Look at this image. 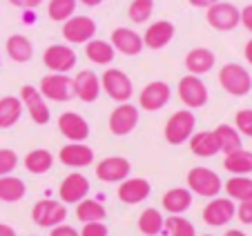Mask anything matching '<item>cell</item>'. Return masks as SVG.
<instances>
[{
	"mask_svg": "<svg viewBox=\"0 0 252 236\" xmlns=\"http://www.w3.org/2000/svg\"><path fill=\"white\" fill-rule=\"evenodd\" d=\"M138 107L129 103H119L116 109L110 114V132L114 136H127L138 125Z\"/></svg>",
	"mask_w": 252,
	"mask_h": 236,
	"instance_id": "cell-13",
	"label": "cell"
},
{
	"mask_svg": "<svg viewBox=\"0 0 252 236\" xmlns=\"http://www.w3.org/2000/svg\"><path fill=\"white\" fill-rule=\"evenodd\" d=\"M0 236H18V234H16V230L11 225H7V223H0Z\"/></svg>",
	"mask_w": 252,
	"mask_h": 236,
	"instance_id": "cell-47",
	"label": "cell"
},
{
	"mask_svg": "<svg viewBox=\"0 0 252 236\" xmlns=\"http://www.w3.org/2000/svg\"><path fill=\"white\" fill-rule=\"evenodd\" d=\"M18 167V154L14 149L2 147L0 149V176H9Z\"/></svg>",
	"mask_w": 252,
	"mask_h": 236,
	"instance_id": "cell-39",
	"label": "cell"
},
{
	"mask_svg": "<svg viewBox=\"0 0 252 236\" xmlns=\"http://www.w3.org/2000/svg\"><path fill=\"white\" fill-rule=\"evenodd\" d=\"M9 2L18 9H36V7L43 5V0H9Z\"/></svg>",
	"mask_w": 252,
	"mask_h": 236,
	"instance_id": "cell-44",
	"label": "cell"
},
{
	"mask_svg": "<svg viewBox=\"0 0 252 236\" xmlns=\"http://www.w3.org/2000/svg\"><path fill=\"white\" fill-rule=\"evenodd\" d=\"M100 89L116 103H129L134 94L132 78L123 69H105L100 76Z\"/></svg>",
	"mask_w": 252,
	"mask_h": 236,
	"instance_id": "cell-4",
	"label": "cell"
},
{
	"mask_svg": "<svg viewBox=\"0 0 252 236\" xmlns=\"http://www.w3.org/2000/svg\"><path fill=\"white\" fill-rule=\"evenodd\" d=\"M152 194V185L148 178H125L119 185V199L125 205H138Z\"/></svg>",
	"mask_w": 252,
	"mask_h": 236,
	"instance_id": "cell-22",
	"label": "cell"
},
{
	"mask_svg": "<svg viewBox=\"0 0 252 236\" xmlns=\"http://www.w3.org/2000/svg\"><path fill=\"white\" fill-rule=\"evenodd\" d=\"M234 214H237V207H234L232 201L214 196L203 207V221H205V225H210V227H223L232 221Z\"/></svg>",
	"mask_w": 252,
	"mask_h": 236,
	"instance_id": "cell-17",
	"label": "cell"
},
{
	"mask_svg": "<svg viewBox=\"0 0 252 236\" xmlns=\"http://www.w3.org/2000/svg\"><path fill=\"white\" fill-rule=\"evenodd\" d=\"M74 96L83 103H94L100 96V76H96L92 69H83L78 71L74 78Z\"/></svg>",
	"mask_w": 252,
	"mask_h": 236,
	"instance_id": "cell-20",
	"label": "cell"
},
{
	"mask_svg": "<svg viewBox=\"0 0 252 236\" xmlns=\"http://www.w3.org/2000/svg\"><path fill=\"white\" fill-rule=\"evenodd\" d=\"M20 103H23V107L27 109V114L32 116V120L36 125H47L52 120L49 105L43 98V94L38 91V87H33V85L20 87Z\"/></svg>",
	"mask_w": 252,
	"mask_h": 236,
	"instance_id": "cell-8",
	"label": "cell"
},
{
	"mask_svg": "<svg viewBox=\"0 0 252 236\" xmlns=\"http://www.w3.org/2000/svg\"><path fill=\"white\" fill-rule=\"evenodd\" d=\"M90 194V180L81 174V172H71L63 178L61 187H58V196L61 203H81L83 199H87Z\"/></svg>",
	"mask_w": 252,
	"mask_h": 236,
	"instance_id": "cell-18",
	"label": "cell"
},
{
	"mask_svg": "<svg viewBox=\"0 0 252 236\" xmlns=\"http://www.w3.org/2000/svg\"><path fill=\"white\" fill-rule=\"evenodd\" d=\"M234 127L241 136L252 138V109H239L234 116Z\"/></svg>",
	"mask_w": 252,
	"mask_h": 236,
	"instance_id": "cell-40",
	"label": "cell"
},
{
	"mask_svg": "<svg viewBox=\"0 0 252 236\" xmlns=\"http://www.w3.org/2000/svg\"><path fill=\"white\" fill-rule=\"evenodd\" d=\"M163 223H165L163 214L157 207H148L138 216V232L145 236H158L163 232Z\"/></svg>",
	"mask_w": 252,
	"mask_h": 236,
	"instance_id": "cell-33",
	"label": "cell"
},
{
	"mask_svg": "<svg viewBox=\"0 0 252 236\" xmlns=\"http://www.w3.org/2000/svg\"><path fill=\"white\" fill-rule=\"evenodd\" d=\"M205 20H208V25L212 29H217V31H232V29H237L239 23H241V9H239L237 5H232V2L219 0L217 5L205 9Z\"/></svg>",
	"mask_w": 252,
	"mask_h": 236,
	"instance_id": "cell-5",
	"label": "cell"
},
{
	"mask_svg": "<svg viewBox=\"0 0 252 236\" xmlns=\"http://www.w3.org/2000/svg\"><path fill=\"white\" fill-rule=\"evenodd\" d=\"M163 230H165L167 236H196V230L188 218L176 216V214H170L163 223Z\"/></svg>",
	"mask_w": 252,
	"mask_h": 236,
	"instance_id": "cell-37",
	"label": "cell"
},
{
	"mask_svg": "<svg viewBox=\"0 0 252 236\" xmlns=\"http://www.w3.org/2000/svg\"><path fill=\"white\" fill-rule=\"evenodd\" d=\"M23 165L29 174H36V176L47 174L54 165V154L49 149H43V147L32 149V151H27V156L23 158Z\"/></svg>",
	"mask_w": 252,
	"mask_h": 236,
	"instance_id": "cell-25",
	"label": "cell"
},
{
	"mask_svg": "<svg viewBox=\"0 0 252 236\" xmlns=\"http://www.w3.org/2000/svg\"><path fill=\"white\" fill-rule=\"evenodd\" d=\"M192 205V192L188 187H172L163 194V209L167 214H176L181 216L190 209Z\"/></svg>",
	"mask_w": 252,
	"mask_h": 236,
	"instance_id": "cell-24",
	"label": "cell"
},
{
	"mask_svg": "<svg viewBox=\"0 0 252 236\" xmlns=\"http://www.w3.org/2000/svg\"><path fill=\"white\" fill-rule=\"evenodd\" d=\"M32 218L36 225L40 227H56L61 225L67 218V207L61 201H52V199H43L32 207Z\"/></svg>",
	"mask_w": 252,
	"mask_h": 236,
	"instance_id": "cell-10",
	"label": "cell"
},
{
	"mask_svg": "<svg viewBox=\"0 0 252 236\" xmlns=\"http://www.w3.org/2000/svg\"><path fill=\"white\" fill-rule=\"evenodd\" d=\"M58 129L69 143H85L90 138V123L76 112H65L58 116Z\"/></svg>",
	"mask_w": 252,
	"mask_h": 236,
	"instance_id": "cell-15",
	"label": "cell"
},
{
	"mask_svg": "<svg viewBox=\"0 0 252 236\" xmlns=\"http://www.w3.org/2000/svg\"><path fill=\"white\" fill-rule=\"evenodd\" d=\"M58 161L71 170H83L94 163V149L85 143H67L58 151Z\"/></svg>",
	"mask_w": 252,
	"mask_h": 236,
	"instance_id": "cell-16",
	"label": "cell"
},
{
	"mask_svg": "<svg viewBox=\"0 0 252 236\" xmlns=\"http://www.w3.org/2000/svg\"><path fill=\"white\" fill-rule=\"evenodd\" d=\"M27 194V185L18 176H0V201L2 203H18Z\"/></svg>",
	"mask_w": 252,
	"mask_h": 236,
	"instance_id": "cell-30",
	"label": "cell"
},
{
	"mask_svg": "<svg viewBox=\"0 0 252 236\" xmlns=\"http://www.w3.org/2000/svg\"><path fill=\"white\" fill-rule=\"evenodd\" d=\"M38 91L45 100H56V103H67L74 98V81L67 74H52L43 76Z\"/></svg>",
	"mask_w": 252,
	"mask_h": 236,
	"instance_id": "cell-6",
	"label": "cell"
},
{
	"mask_svg": "<svg viewBox=\"0 0 252 236\" xmlns=\"http://www.w3.org/2000/svg\"><path fill=\"white\" fill-rule=\"evenodd\" d=\"M219 85L230 96H248L252 91V76L239 62H228L219 69Z\"/></svg>",
	"mask_w": 252,
	"mask_h": 236,
	"instance_id": "cell-2",
	"label": "cell"
},
{
	"mask_svg": "<svg viewBox=\"0 0 252 236\" xmlns=\"http://www.w3.org/2000/svg\"><path fill=\"white\" fill-rule=\"evenodd\" d=\"M179 98L186 105V109H201L205 103H208L210 94L205 83L201 81V76H183L179 81Z\"/></svg>",
	"mask_w": 252,
	"mask_h": 236,
	"instance_id": "cell-7",
	"label": "cell"
},
{
	"mask_svg": "<svg viewBox=\"0 0 252 236\" xmlns=\"http://www.w3.org/2000/svg\"><path fill=\"white\" fill-rule=\"evenodd\" d=\"M203 236H212V234H203Z\"/></svg>",
	"mask_w": 252,
	"mask_h": 236,
	"instance_id": "cell-51",
	"label": "cell"
},
{
	"mask_svg": "<svg viewBox=\"0 0 252 236\" xmlns=\"http://www.w3.org/2000/svg\"><path fill=\"white\" fill-rule=\"evenodd\" d=\"M172 98V89L165 81H152L141 89L138 94V105L145 112H158L163 109Z\"/></svg>",
	"mask_w": 252,
	"mask_h": 236,
	"instance_id": "cell-12",
	"label": "cell"
},
{
	"mask_svg": "<svg viewBox=\"0 0 252 236\" xmlns=\"http://www.w3.org/2000/svg\"><path fill=\"white\" fill-rule=\"evenodd\" d=\"M85 56H87V60H92L94 65H110V62L114 60L116 52H114V47H112V43L92 38L90 43H85Z\"/></svg>",
	"mask_w": 252,
	"mask_h": 236,
	"instance_id": "cell-31",
	"label": "cell"
},
{
	"mask_svg": "<svg viewBox=\"0 0 252 236\" xmlns=\"http://www.w3.org/2000/svg\"><path fill=\"white\" fill-rule=\"evenodd\" d=\"M0 62H2V56H0Z\"/></svg>",
	"mask_w": 252,
	"mask_h": 236,
	"instance_id": "cell-52",
	"label": "cell"
},
{
	"mask_svg": "<svg viewBox=\"0 0 252 236\" xmlns=\"http://www.w3.org/2000/svg\"><path fill=\"white\" fill-rule=\"evenodd\" d=\"M23 103L18 96H2L0 98V129H9L23 116Z\"/></svg>",
	"mask_w": 252,
	"mask_h": 236,
	"instance_id": "cell-28",
	"label": "cell"
},
{
	"mask_svg": "<svg viewBox=\"0 0 252 236\" xmlns=\"http://www.w3.org/2000/svg\"><path fill=\"white\" fill-rule=\"evenodd\" d=\"M196 127V116L192 109H179L174 112L165 123V129H163V136L170 145H183V143L190 141V136L194 134Z\"/></svg>",
	"mask_w": 252,
	"mask_h": 236,
	"instance_id": "cell-1",
	"label": "cell"
},
{
	"mask_svg": "<svg viewBox=\"0 0 252 236\" xmlns=\"http://www.w3.org/2000/svg\"><path fill=\"white\" fill-rule=\"evenodd\" d=\"M188 189L192 194H199L203 199H214V196H219L221 187H223V180L219 178L217 172H212L210 167H192L188 172Z\"/></svg>",
	"mask_w": 252,
	"mask_h": 236,
	"instance_id": "cell-3",
	"label": "cell"
},
{
	"mask_svg": "<svg viewBox=\"0 0 252 236\" xmlns=\"http://www.w3.org/2000/svg\"><path fill=\"white\" fill-rule=\"evenodd\" d=\"M176 33V27L172 20H157V23H152L148 29H145V33H143V47L148 49H163L167 47V45L172 43V38H174Z\"/></svg>",
	"mask_w": 252,
	"mask_h": 236,
	"instance_id": "cell-19",
	"label": "cell"
},
{
	"mask_svg": "<svg viewBox=\"0 0 252 236\" xmlns=\"http://www.w3.org/2000/svg\"><path fill=\"white\" fill-rule=\"evenodd\" d=\"M223 167H225V172H230L232 176L252 174V151L237 149V151H232V154H225Z\"/></svg>",
	"mask_w": 252,
	"mask_h": 236,
	"instance_id": "cell-32",
	"label": "cell"
},
{
	"mask_svg": "<svg viewBox=\"0 0 252 236\" xmlns=\"http://www.w3.org/2000/svg\"><path fill=\"white\" fill-rule=\"evenodd\" d=\"M5 52L9 54V58L14 62H29L33 58V45L27 36H23V33H14V36L7 38Z\"/></svg>",
	"mask_w": 252,
	"mask_h": 236,
	"instance_id": "cell-26",
	"label": "cell"
},
{
	"mask_svg": "<svg viewBox=\"0 0 252 236\" xmlns=\"http://www.w3.org/2000/svg\"><path fill=\"white\" fill-rule=\"evenodd\" d=\"M214 62H217L214 52H210L208 47H194V49H190L186 56V69L190 71L192 76H203L212 69Z\"/></svg>",
	"mask_w": 252,
	"mask_h": 236,
	"instance_id": "cell-23",
	"label": "cell"
},
{
	"mask_svg": "<svg viewBox=\"0 0 252 236\" xmlns=\"http://www.w3.org/2000/svg\"><path fill=\"white\" fill-rule=\"evenodd\" d=\"M192 7H196V9H208V7H212V5H217L219 0H188Z\"/></svg>",
	"mask_w": 252,
	"mask_h": 236,
	"instance_id": "cell-46",
	"label": "cell"
},
{
	"mask_svg": "<svg viewBox=\"0 0 252 236\" xmlns=\"http://www.w3.org/2000/svg\"><path fill=\"white\" fill-rule=\"evenodd\" d=\"M49 236H81V234H78V230H74L71 225H65V223H61V225L52 227Z\"/></svg>",
	"mask_w": 252,
	"mask_h": 236,
	"instance_id": "cell-43",
	"label": "cell"
},
{
	"mask_svg": "<svg viewBox=\"0 0 252 236\" xmlns=\"http://www.w3.org/2000/svg\"><path fill=\"white\" fill-rule=\"evenodd\" d=\"M76 218L81 223L105 221V218H107V212H105V205L100 203V201L83 199L81 203H76Z\"/></svg>",
	"mask_w": 252,
	"mask_h": 236,
	"instance_id": "cell-34",
	"label": "cell"
},
{
	"mask_svg": "<svg viewBox=\"0 0 252 236\" xmlns=\"http://www.w3.org/2000/svg\"><path fill=\"white\" fill-rule=\"evenodd\" d=\"M78 2H83L85 7H98V5H103V0H78Z\"/></svg>",
	"mask_w": 252,
	"mask_h": 236,
	"instance_id": "cell-49",
	"label": "cell"
},
{
	"mask_svg": "<svg viewBox=\"0 0 252 236\" xmlns=\"http://www.w3.org/2000/svg\"><path fill=\"white\" fill-rule=\"evenodd\" d=\"M243 56H246V60L252 65V38L246 43V47H243Z\"/></svg>",
	"mask_w": 252,
	"mask_h": 236,
	"instance_id": "cell-48",
	"label": "cell"
},
{
	"mask_svg": "<svg viewBox=\"0 0 252 236\" xmlns=\"http://www.w3.org/2000/svg\"><path fill=\"white\" fill-rule=\"evenodd\" d=\"M76 52L69 45H49L43 52V65L52 74H67L76 67Z\"/></svg>",
	"mask_w": 252,
	"mask_h": 236,
	"instance_id": "cell-9",
	"label": "cell"
},
{
	"mask_svg": "<svg viewBox=\"0 0 252 236\" xmlns=\"http://www.w3.org/2000/svg\"><path fill=\"white\" fill-rule=\"evenodd\" d=\"M132 172V163L123 156H107L96 165V178L103 183H121V180L129 178Z\"/></svg>",
	"mask_w": 252,
	"mask_h": 236,
	"instance_id": "cell-14",
	"label": "cell"
},
{
	"mask_svg": "<svg viewBox=\"0 0 252 236\" xmlns=\"http://www.w3.org/2000/svg\"><path fill=\"white\" fill-rule=\"evenodd\" d=\"M78 234L81 236H110V230H107L105 221H92V223H83V230Z\"/></svg>",
	"mask_w": 252,
	"mask_h": 236,
	"instance_id": "cell-41",
	"label": "cell"
},
{
	"mask_svg": "<svg viewBox=\"0 0 252 236\" xmlns=\"http://www.w3.org/2000/svg\"><path fill=\"white\" fill-rule=\"evenodd\" d=\"M110 43L114 47V52H121L123 56H138L143 52L141 33L127 27H116L110 36Z\"/></svg>",
	"mask_w": 252,
	"mask_h": 236,
	"instance_id": "cell-21",
	"label": "cell"
},
{
	"mask_svg": "<svg viewBox=\"0 0 252 236\" xmlns=\"http://www.w3.org/2000/svg\"><path fill=\"white\" fill-rule=\"evenodd\" d=\"M96 36V23L90 16H71L63 23V38L71 45H85Z\"/></svg>",
	"mask_w": 252,
	"mask_h": 236,
	"instance_id": "cell-11",
	"label": "cell"
},
{
	"mask_svg": "<svg viewBox=\"0 0 252 236\" xmlns=\"http://www.w3.org/2000/svg\"><path fill=\"white\" fill-rule=\"evenodd\" d=\"M190 151L201 158H210V156L219 154V141L214 136V132H194L190 136Z\"/></svg>",
	"mask_w": 252,
	"mask_h": 236,
	"instance_id": "cell-27",
	"label": "cell"
},
{
	"mask_svg": "<svg viewBox=\"0 0 252 236\" xmlns=\"http://www.w3.org/2000/svg\"><path fill=\"white\" fill-rule=\"evenodd\" d=\"M217 141H219V151L223 154H232L237 149H243V141H241V134L237 132V127L228 123H221L217 125V129H212Z\"/></svg>",
	"mask_w": 252,
	"mask_h": 236,
	"instance_id": "cell-29",
	"label": "cell"
},
{
	"mask_svg": "<svg viewBox=\"0 0 252 236\" xmlns=\"http://www.w3.org/2000/svg\"><path fill=\"white\" fill-rule=\"evenodd\" d=\"M225 192L230 201H248L252 199V178L250 176H232L225 180Z\"/></svg>",
	"mask_w": 252,
	"mask_h": 236,
	"instance_id": "cell-35",
	"label": "cell"
},
{
	"mask_svg": "<svg viewBox=\"0 0 252 236\" xmlns=\"http://www.w3.org/2000/svg\"><path fill=\"white\" fill-rule=\"evenodd\" d=\"M154 11V0H132L127 7V16L134 25H145Z\"/></svg>",
	"mask_w": 252,
	"mask_h": 236,
	"instance_id": "cell-38",
	"label": "cell"
},
{
	"mask_svg": "<svg viewBox=\"0 0 252 236\" xmlns=\"http://www.w3.org/2000/svg\"><path fill=\"white\" fill-rule=\"evenodd\" d=\"M239 25H243V27L252 33V5H246L241 9V23Z\"/></svg>",
	"mask_w": 252,
	"mask_h": 236,
	"instance_id": "cell-45",
	"label": "cell"
},
{
	"mask_svg": "<svg viewBox=\"0 0 252 236\" xmlns=\"http://www.w3.org/2000/svg\"><path fill=\"white\" fill-rule=\"evenodd\" d=\"M223 236H246V234H243L241 230H228V232H225Z\"/></svg>",
	"mask_w": 252,
	"mask_h": 236,
	"instance_id": "cell-50",
	"label": "cell"
},
{
	"mask_svg": "<svg viewBox=\"0 0 252 236\" xmlns=\"http://www.w3.org/2000/svg\"><path fill=\"white\" fill-rule=\"evenodd\" d=\"M237 216L243 225H252V199L241 201V205L237 207Z\"/></svg>",
	"mask_w": 252,
	"mask_h": 236,
	"instance_id": "cell-42",
	"label": "cell"
},
{
	"mask_svg": "<svg viewBox=\"0 0 252 236\" xmlns=\"http://www.w3.org/2000/svg\"><path fill=\"white\" fill-rule=\"evenodd\" d=\"M78 0H49L47 5V16L54 23H65L74 16Z\"/></svg>",
	"mask_w": 252,
	"mask_h": 236,
	"instance_id": "cell-36",
	"label": "cell"
}]
</instances>
